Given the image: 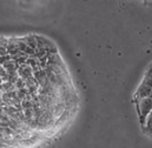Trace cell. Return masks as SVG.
I'll return each instance as SVG.
<instances>
[{
	"label": "cell",
	"instance_id": "6da1fadb",
	"mask_svg": "<svg viewBox=\"0 0 152 148\" xmlns=\"http://www.w3.org/2000/svg\"><path fill=\"white\" fill-rule=\"evenodd\" d=\"M75 105V87L51 40L0 37V148L44 145L64 128Z\"/></svg>",
	"mask_w": 152,
	"mask_h": 148
}]
</instances>
